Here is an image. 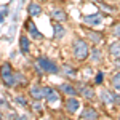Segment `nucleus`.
<instances>
[{
    "label": "nucleus",
    "mask_w": 120,
    "mask_h": 120,
    "mask_svg": "<svg viewBox=\"0 0 120 120\" xmlns=\"http://www.w3.org/2000/svg\"><path fill=\"white\" fill-rule=\"evenodd\" d=\"M72 51L79 61H85L90 55V48H88V43L85 40H75L74 45H72Z\"/></svg>",
    "instance_id": "f257e3e1"
},
{
    "label": "nucleus",
    "mask_w": 120,
    "mask_h": 120,
    "mask_svg": "<svg viewBox=\"0 0 120 120\" xmlns=\"http://www.w3.org/2000/svg\"><path fill=\"white\" fill-rule=\"evenodd\" d=\"M0 75H2V80L5 83V86H15L16 85V79H15V72H13V69H11V66L8 63H5V64L2 66V71H0Z\"/></svg>",
    "instance_id": "f03ea898"
},
{
    "label": "nucleus",
    "mask_w": 120,
    "mask_h": 120,
    "mask_svg": "<svg viewBox=\"0 0 120 120\" xmlns=\"http://www.w3.org/2000/svg\"><path fill=\"white\" fill-rule=\"evenodd\" d=\"M35 67H37V71H45V72H50V74H58V72H59L58 66H56L53 61H50L48 58H45V56L38 58Z\"/></svg>",
    "instance_id": "7ed1b4c3"
},
{
    "label": "nucleus",
    "mask_w": 120,
    "mask_h": 120,
    "mask_svg": "<svg viewBox=\"0 0 120 120\" xmlns=\"http://www.w3.org/2000/svg\"><path fill=\"white\" fill-rule=\"evenodd\" d=\"M80 107V101L79 99H75V98H69L67 101H66V109L69 114H75V111Z\"/></svg>",
    "instance_id": "20e7f679"
},
{
    "label": "nucleus",
    "mask_w": 120,
    "mask_h": 120,
    "mask_svg": "<svg viewBox=\"0 0 120 120\" xmlns=\"http://www.w3.org/2000/svg\"><path fill=\"white\" fill-rule=\"evenodd\" d=\"M101 21H102V15H91V16L83 18V22L88 24V26H98V24H101Z\"/></svg>",
    "instance_id": "39448f33"
},
{
    "label": "nucleus",
    "mask_w": 120,
    "mask_h": 120,
    "mask_svg": "<svg viewBox=\"0 0 120 120\" xmlns=\"http://www.w3.org/2000/svg\"><path fill=\"white\" fill-rule=\"evenodd\" d=\"M27 11L32 18H35V16H40L42 15V7H40V3H37V2H32V3H29Z\"/></svg>",
    "instance_id": "423d86ee"
},
{
    "label": "nucleus",
    "mask_w": 120,
    "mask_h": 120,
    "mask_svg": "<svg viewBox=\"0 0 120 120\" xmlns=\"http://www.w3.org/2000/svg\"><path fill=\"white\" fill-rule=\"evenodd\" d=\"M51 18L55 19V21H59V22H63V21H66L67 19V15H66V11H63V10L56 8L51 11Z\"/></svg>",
    "instance_id": "0eeeda50"
},
{
    "label": "nucleus",
    "mask_w": 120,
    "mask_h": 120,
    "mask_svg": "<svg viewBox=\"0 0 120 120\" xmlns=\"http://www.w3.org/2000/svg\"><path fill=\"white\" fill-rule=\"evenodd\" d=\"M80 119H91V120H94V119H98V112L94 111L93 107H86V109L82 112Z\"/></svg>",
    "instance_id": "6e6552de"
},
{
    "label": "nucleus",
    "mask_w": 120,
    "mask_h": 120,
    "mask_svg": "<svg viewBox=\"0 0 120 120\" xmlns=\"http://www.w3.org/2000/svg\"><path fill=\"white\" fill-rule=\"evenodd\" d=\"M19 48H21V51H22V53H29V50H30V45H29L27 37L21 35V38H19Z\"/></svg>",
    "instance_id": "1a4fd4ad"
},
{
    "label": "nucleus",
    "mask_w": 120,
    "mask_h": 120,
    "mask_svg": "<svg viewBox=\"0 0 120 120\" xmlns=\"http://www.w3.org/2000/svg\"><path fill=\"white\" fill-rule=\"evenodd\" d=\"M86 37L90 38L93 43H96V45L102 42V35H101V34H96V32H93V30H88V32H86Z\"/></svg>",
    "instance_id": "9d476101"
},
{
    "label": "nucleus",
    "mask_w": 120,
    "mask_h": 120,
    "mask_svg": "<svg viewBox=\"0 0 120 120\" xmlns=\"http://www.w3.org/2000/svg\"><path fill=\"white\" fill-rule=\"evenodd\" d=\"M30 96H32L35 101H40V99L43 98V91H42V88H38V86H32V88H30Z\"/></svg>",
    "instance_id": "9b49d317"
},
{
    "label": "nucleus",
    "mask_w": 120,
    "mask_h": 120,
    "mask_svg": "<svg viewBox=\"0 0 120 120\" xmlns=\"http://www.w3.org/2000/svg\"><path fill=\"white\" fill-rule=\"evenodd\" d=\"M61 91H64L66 94H69V96H74V94H77V90H75L72 85H69V83H63L61 85Z\"/></svg>",
    "instance_id": "f8f14e48"
},
{
    "label": "nucleus",
    "mask_w": 120,
    "mask_h": 120,
    "mask_svg": "<svg viewBox=\"0 0 120 120\" xmlns=\"http://www.w3.org/2000/svg\"><path fill=\"white\" fill-rule=\"evenodd\" d=\"M80 91H82V94L86 98V99H91L93 96H94V91H93L91 86H85V85H82V86H80Z\"/></svg>",
    "instance_id": "ddd939ff"
},
{
    "label": "nucleus",
    "mask_w": 120,
    "mask_h": 120,
    "mask_svg": "<svg viewBox=\"0 0 120 120\" xmlns=\"http://www.w3.org/2000/svg\"><path fill=\"white\" fill-rule=\"evenodd\" d=\"M109 51H111V55L117 59L119 55H120V45H119V42H114V43L109 46Z\"/></svg>",
    "instance_id": "4468645a"
},
{
    "label": "nucleus",
    "mask_w": 120,
    "mask_h": 120,
    "mask_svg": "<svg viewBox=\"0 0 120 120\" xmlns=\"http://www.w3.org/2000/svg\"><path fill=\"white\" fill-rule=\"evenodd\" d=\"M66 35V30L61 24H55V37L56 38H63Z\"/></svg>",
    "instance_id": "2eb2a0df"
},
{
    "label": "nucleus",
    "mask_w": 120,
    "mask_h": 120,
    "mask_svg": "<svg viewBox=\"0 0 120 120\" xmlns=\"http://www.w3.org/2000/svg\"><path fill=\"white\" fill-rule=\"evenodd\" d=\"M101 99L106 102V104H111V102H114V101H112V94H111L109 91H106V90H104V91H101Z\"/></svg>",
    "instance_id": "dca6fc26"
},
{
    "label": "nucleus",
    "mask_w": 120,
    "mask_h": 120,
    "mask_svg": "<svg viewBox=\"0 0 120 120\" xmlns=\"http://www.w3.org/2000/svg\"><path fill=\"white\" fill-rule=\"evenodd\" d=\"M119 80H120V74L117 72V74L114 75V79H112V85H114L115 91H119V88H120V83H119Z\"/></svg>",
    "instance_id": "f3484780"
},
{
    "label": "nucleus",
    "mask_w": 120,
    "mask_h": 120,
    "mask_svg": "<svg viewBox=\"0 0 120 120\" xmlns=\"http://www.w3.org/2000/svg\"><path fill=\"white\" fill-rule=\"evenodd\" d=\"M63 74L66 75H75V69L71 66H63Z\"/></svg>",
    "instance_id": "a211bd4d"
},
{
    "label": "nucleus",
    "mask_w": 120,
    "mask_h": 120,
    "mask_svg": "<svg viewBox=\"0 0 120 120\" xmlns=\"http://www.w3.org/2000/svg\"><path fill=\"white\" fill-rule=\"evenodd\" d=\"M45 98L48 99V102H56V101H58V94L55 93V90H53V91L50 93L48 96H45Z\"/></svg>",
    "instance_id": "6ab92c4d"
},
{
    "label": "nucleus",
    "mask_w": 120,
    "mask_h": 120,
    "mask_svg": "<svg viewBox=\"0 0 120 120\" xmlns=\"http://www.w3.org/2000/svg\"><path fill=\"white\" fill-rule=\"evenodd\" d=\"M102 82H104V75H102L101 72H98V74H96V79H94V83H98V85H101Z\"/></svg>",
    "instance_id": "aec40b11"
},
{
    "label": "nucleus",
    "mask_w": 120,
    "mask_h": 120,
    "mask_svg": "<svg viewBox=\"0 0 120 120\" xmlns=\"http://www.w3.org/2000/svg\"><path fill=\"white\" fill-rule=\"evenodd\" d=\"M26 26H27V30L30 32V34H32V32H35V26H34V22H32V21H27V24H26Z\"/></svg>",
    "instance_id": "412c9836"
},
{
    "label": "nucleus",
    "mask_w": 120,
    "mask_h": 120,
    "mask_svg": "<svg viewBox=\"0 0 120 120\" xmlns=\"http://www.w3.org/2000/svg\"><path fill=\"white\" fill-rule=\"evenodd\" d=\"M7 11H8V8H7V7L0 8V22L3 21V18H5V15H7Z\"/></svg>",
    "instance_id": "4be33fe9"
},
{
    "label": "nucleus",
    "mask_w": 120,
    "mask_h": 120,
    "mask_svg": "<svg viewBox=\"0 0 120 120\" xmlns=\"http://www.w3.org/2000/svg\"><path fill=\"white\" fill-rule=\"evenodd\" d=\"M16 102L22 104V106H27V101H26V98H22V96H18V98H16Z\"/></svg>",
    "instance_id": "5701e85b"
},
{
    "label": "nucleus",
    "mask_w": 120,
    "mask_h": 120,
    "mask_svg": "<svg viewBox=\"0 0 120 120\" xmlns=\"http://www.w3.org/2000/svg\"><path fill=\"white\" fill-rule=\"evenodd\" d=\"M91 59L94 61V63H96V61H99V51H98V50H94V51H93V56H91Z\"/></svg>",
    "instance_id": "b1692460"
},
{
    "label": "nucleus",
    "mask_w": 120,
    "mask_h": 120,
    "mask_svg": "<svg viewBox=\"0 0 120 120\" xmlns=\"http://www.w3.org/2000/svg\"><path fill=\"white\" fill-rule=\"evenodd\" d=\"M40 106H42V104H40V102H37V101H35V102H34V111H35V112H40V109H42Z\"/></svg>",
    "instance_id": "393cba45"
},
{
    "label": "nucleus",
    "mask_w": 120,
    "mask_h": 120,
    "mask_svg": "<svg viewBox=\"0 0 120 120\" xmlns=\"http://www.w3.org/2000/svg\"><path fill=\"white\" fill-rule=\"evenodd\" d=\"M114 34H115V37H119V24H117L115 29H114Z\"/></svg>",
    "instance_id": "a878e982"
},
{
    "label": "nucleus",
    "mask_w": 120,
    "mask_h": 120,
    "mask_svg": "<svg viewBox=\"0 0 120 120\" xmlns=\"http://www.w3.org/2000/svg\"><path fill=\"white\" fill-rule=\"evenodd\" d=\"M21 2H22V3H24V0H21Z\"/></svg>",
    "instance_id": "bb28decb"
},
{
    "label": "nucleus",
    "mask_w": 120,
    "mask_h": 120,
    "mask_svg": "<svg viewBox=\"0 0 120 120\" xmlns=\"http://www.w3.org/2000/svg\"><path fill=\"white\" fill-rule=\"evenodd\" d=\"M94 2H96V0H94Z\"/></svg>",
    "instance_id": "cd10ccee"
}]
</instances>
